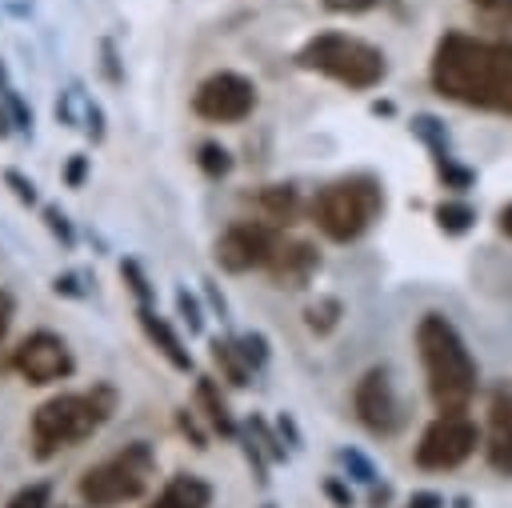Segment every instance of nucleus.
<instances>
[{"mask_svg":"<svg viewBox=\"0 0 512 508\" xmlns=\"http://www.w3.org/2000/svg\"><path fill=\"white\" fill-rule=\"evenodd\" d=\"M156 476V452L148 440H132L120 452L104 456L100 464L84 468L76 480V492L88 508H120L148 492Z\"/></svg>","mask_w":512,"mask_h":508,"instance_id":"6","label":"nucleus"},{"mask_svg":"<svg viewBox=\"0 0 512 508\" xmlns=\"http://www.w3.org/2000/svg\"><path fill=\"white\" fill-rule=\"evenodd\" d=\"M416 352L428 380V396L440 416H464L476 396V360L456 332V324L440 312H424L416 324Z\"/></svg>","mask_w":512,"mask_h":508,"instance_id":"3","label":"nucleus"},{"mask_svg":"<svg viewBox=\"0 0 512 508\" xmlns=\"http://www.w3.org/2000/svg\"><path fill=\"white\" fill-rule=\"evenodd\" d=\"M324 492H328V496H332L340 508H352V492H348L340 480H324Z\"/></svg>","mask_w":512,"mask_h":508,"instance_id":"36","label":"nucleus"},{"mask_svg":"<svg viewBox=\"0 0 512 508\" xmlns=\"http://www.w3.org/2000/svg\"><path fill=\"white\" fill-rule=\"evenodd\" d=\"M196 412L204 416V424H208L216 436H224V440L240 436V428H236V420H232V408H228V400L220 396V384H216L212 376H196Z\"/></svg>","mask_w":512,"mask_h":508,"instance_id":"16","label":"nucleus"},{"mask_svg":"<svg viewBox=\"0 0 512 508\" xmlns=\"http://www.w3.org/2000/svg\"><path fill=\"white\" fill-rule=\"evenodd\" d=\"M84 112H88V136L104 140V112H100V104H84Z\"/></svg>","mask_w":512,"mask_h":508,"instance_id":"35","label":"nucleus"},{"mask_svg":"<svg viewBox=\"0 0 512 508\" xmlns=\"http://www.w3.org/2000/svg\"><path fill=\"white\" fill-rule=\"evenodd\" d=\"M256 204H260V216L268 224H276V228L280 224H292L300 216V196H296L292 184H264L256 192Z\"/></svg>","mask_w":512,"mask_h":508,"instance_id":"17","label":"nucleus"},{"mask_svg":"<svg viewBox=\"0 0 512 508\" xmlns=\"http://www.w3.org/2000/svg\"><path fill=\"white\" fill-rule=\"evenodd\" d=\"M388 496H392L388 488H380V492H372V508H384V504H388Z\"/></svg>","mask_w":512,"mask_h":508,"instance_id":"40","label":"nucleus"},{"mask_svg":"<svg viewBox=\"0 0 512 508\" xmlns=\"http://www.w3.org/2000/svg\"><path fill=\"white\" fill-rule=\"evenodd\" d=\"M316 268H320V252L308 240L280 236V244H276V252H272V260H268L264 272L272 276L276 288H304L316 276Z\"/></svg>","mask_w":512,"mask_h":508,"instance_id":"13","label":"nucleus"},{"mask_svg":"<svg viewBox=\"0 0 512 508\" xmlns=\"http://www.w3.org/2000/svg\"><path fill=\"white\" fill-rule=\"evenodd\" d=\"M480 444V432L468 416H436L416 440V464L428 472H448L464 464Z\"/></svg>","mask_w":512,"mask_h":508,"instance_id":"10","label":"nucleus"},{"mask_svg":"<svg viewBox=\"0 0 512 508\" xmlns=\"http://www.w3.org/2000/svg\"><path fill=\"white\" fill-rule=\"evenodd\" d=\"M476 12H484L488 20H508L512 24V0H472Z\"/></svg>","mask_w":512,"mask_h":508,"instance_id":"32","label":"nucleus"},{"mask_svg":"<svg viewBox=\"0 0 512 508\" xmlns=\"http://www.w3.org/2000/svg\"><path fill=\"white\" fill-rule=\"evenodd\" d=\"M352 412L356 420L372 432V436H396L404 428V404L396 396V384H392V372L380 364V368H368L356 388H352Z\"/></svg>","mask_w":512,"mask_h":508,"instance_id":"11","label":"nucleus"},{"mask_svg":"<svg viewBox=\"0 0 512 508\" xmlns=\"http://www.w3.org/2000/svg\"><path fill=\"white\" fill-rule=\"evenodd\" d=\"M12 316H16V296L8 288H0V344H4V336L12 328Z\"/></svg>","mask_w":512,"mask_h":508,"instance_id":"33","label":"nucleus"},{"mask_svg":"<svg viewBox=\"0 0 512 508\" xmlns=\"http://www.w3.org/2000/svg\"><path fill=\"white\" fill-rule=\"evenodd\" d=\"M4 508H52V484L32 480V484L16 488V492L8 496V504H4Z\"/></svg>","mask_w":512,"mask_h":508,"instance_id":"22","label":"nucleus"},{"mask_svg":"<svg viewBox=\"0 0 512 508\" xmlns=\"http://www.w3.org/2000/svg\"><path fill=\"white\" fill-rule=\"evenodd\" d=\"M52 292H56V296H76V300L84 296V288H80V276H76V272L56 276V280H52Z\"/></svg>","mask_w":512,"mask_h":508,"instance_id":"34","label":"nucleus"},{"mask_svg":"<svg viewBox=\"0 0 512 508\" xmlns=\"http://www.w3.org/2000/svg\"><path fill=\"white\" fill-rule=\"evenodd\" d=\"M120 396L112 384H92L80 392H56L48 400H40L28 416V444L36 460H52L84 440H92L116 412Z\"/></svg>","mask_w":512,"mask_h":508,"instance_id":"2","label":"nucleus"},{"mask_svg":"<svg viewBox=\"0 0 512 508\" xmlns=\"http://www.w3.org/2000/svg\"><path fill=\"white\" fill-rule=\"evenodd\" d=\"M196 168H200L208 180H220V176H228V172H232V156H228V148H224V144L204 140V144L196 148Z\"/></svg>","mask_w":512,"mask_h":508,"instance_id":"20","label":"nucleus"},{"mask_svg":"<svg viewBox=\"0 0 512 508\" xmlns=\"http://www.w3.org/2000/svg\"><path fill=\"white\" fill-rule=\"evenodd\" d=\"M88 168H92V160H88L84 152H72L68 164H64V184H68V188H80V184L88 180Z\"/></svg>","mask_w":512,"mask_h":508,"instance_id":"30","label":"nucleus"},{"mask_svg":"<svg viewBox=\"0 0 512 508\" xmlns=\"http://www.w3.org/2000/svg\"><path fill=\"white\" fill-rule=\"evenodd\" d=\"M8 368L32 388H48V384H60V380H68L76 372V356H72V348H68V340L60 332L36 328L12 348Z\"/></svg>","mask_w":512,"mask_h":508,"instance_id":"7","label":"nucleus"},{"mask_svg":"<svg viewBox=\"0 0 512 508\" xmlns=\"http://www.w3.org/2000/svg\"><path fill=\"white\" fill-rule=\"evenodd\" d=\"M432 88L464 108L512 112V44H492L464 32L440 36L432 52Z\"/></svg>","mask_w":512,"mask_h":508,"instance_id":"1","label":"nucleus"},{"mask_svg":"<svg viewBox=\"0 0 512 508\" xmlns=\"http://www.w3.org/2000/svg\"><path fill=\"white\" fill-rule=\"evenodd\" d=\"M148 508H212V484L192 472H176L148 500Z\"/></svg>","mask_w":512,"mask_h":508,"instance_id":"15","label":"nucleus"},{"mask_svg":"<svg viewBox=\"0 0 512 508\" xmlns=\"http://www.w3.org/2000/svg\"><path fill=\"white\" fill-rule=\"evenodd\" d=\"M280 244V228L268 220H232L220 236H216V264L232 276H244L252 268H268L272 252Z\"/></svg>","mask_w":512,"mask_h":508,"instance_id":"9","label":"nucleus"},{"mask_svg":"<svg viewBox=\"0 0 512 508\" xmlns=\"http://www.w3.org/2000/svg\"><path fill=\"white\" fill-rule=\"evenodd\" d=\"M176 428H180L184 436H192V448H208V432L196 424V412L180 408V412H176Z\"/></svg>","mask_w":512,"mask_h":508,"instance_id":"31","label":"nucleus"},{"mask_svg":"<svg viewBox=\"0 0 512 508\" xmlns=\"http://www.w3.org/2000/svg\"><path fill=\"white\" fill-rule=\"evenodd\" d=\"M296 68L328 76L352 92H368L388 76L384 52L360 36H348V32H320V36L304 40L296 52Z\"/></svg>","mask_w":512,"mask_h":508,"instance_id":"5","label":"nucleus"},{"mask_svg":"<svg viewBox=\"0 0 512 508\" xmlns=\"http://www.w3.org/2000/svg\"><path fill=\"white\" fill-rule=\"evenodd\" d=\"M392 0H320L324 12H336V16H364V12H376Z\"/></svg>","mask_w":512,"mask_h":508,"instance_id":"27","label":"nucleus"},{"mask_svg":"<svg viewBox=\"0 0 512 508\" xmlns=\"http://www.w3.org/2000/svg\"><path fill=\"white\" fill-rule=\"evenodd\" d=\"M500 232H504V236H512V204L500 212Z\"/></svg>","mask_w":512,"mask_h":508,"instance_id":"39","label":"nucleus"},{"mask_svg":"<svg viewBox=\"0 0 512 508\" xmlns=\"http://www.w3.org/2000/svg\"><path fill=\"white\" fill-rule=\"evenodd\" d=\"M4 184L12 188V196H16L20 204H40V192H36V184H32L24 172H16V168H4Z\"/></svg>","mask_w":512,"mask_h":508,"instance_id":"28","label":"nucleus"},{"mask_svg":"<svg viewBox=\"0 0 512 508\" xmlns=\"http://www.w3.org/2000/svg\"><path fill=\"white\" fill-rule=\"evenodd\" d=\"M264 508H276V504H264Z\"/></svg>","mask_w":512,"mask_h":508,"instance_id":"41","label":"nucleus"},{"mask_svg":"<svg viewBox=\"0 0 512 508\" xmlns=\"http://www.w3.org/2000/svg\"><path fill=\"white\" fill-rule=\"evenodd\" d=\"M100 52H104V72H108V80H112V84H120V72H116V48L104 40V44H100Z\"/></svg>","mask_w":512,"mask_h":508,"instance_id":"37","label":"nucleus"},{"mask_svg":"<svg viewBox=\"0 0 512 508\" xmlns=\"http://www.w3.org/2000/svg\"><path fill=\"white\" fill-rule=\"evenodd\" d=\"M40 216H44V228H48L64 248H76V228H72V220H68V212H64V208L44 204V208H40Z\"/></svg>","mask_w":512,"mask_h":508,"instance_id":"24","label":"nucleus"},{"mask_svg":"<svg viewBox=\"0 0 512 508\" xmlns=\"http://www.w3.org/2000/svg\"><path fill=\"white\" fill-rule=\"evenodd\" d=\"M120 276H124L128 292L136 296V304H152L156 300V288H152V280L144 276V268L136 260H120Z\"/></svg>","mask_w":512,"mask_h":508,"instance_id":"23","label":"nucleus"},{"mask_svg":"<svg viewBox=\"0 0 512 508\" xmlns=\"http://www.w3.org/2000/svg\"><path fill=\"white\" fill-rule=\"evenodd\" d=\"M340 460H344V468H352V476H356L360 484H376V468H372L356 448H344V452H340Z\"/></svg>","mask_w":512,"mask_h":508,"instance_id":"29","label":"nucleus"},{"mask_svg":"<svg viewBox=\"0 0 512 508\" xmlns=\"http://www.w3.org/2000/svg\"><path fill=\"white\" fill-rule=\"evenodd\" d=\"M176 312L188 324V332H204V308L188 288H176Z\"/></svg>","mask_w":512,"mask_h":508,"instance_id":"25","label":"nucleus"},{"mask_svg":"<svg viewBox=\"0 0 512 508\" xmlns=\"http://www.w3.org/2000/svg\"><path fill=\"white\" fill-rule=\"evenodd\" d=\"M208 352H212V364L220 368V380H228L232 388H244L248 380H252V364L244 360V352H240V344L236 340H212L208 344Z\"/></svg>","mask_w":512,"mask_h":508,"instance_id":"18","label":"nucleus"},{"mask_svg":"<svg viewBox=\"0 0 512 508\" xmlns=\"http://www.w3.org/2000/svg\"><path fill=\"white\" fill-rule=\"evenodd\" d=\"M476 220V212L468 208V204H456V200H448V204H440L436 208V224L448 232V236H460V232H468V224Z\"/></svg>","mask_w":512,"mask_h":508,"instance_id":"21","label":"nucleus"},{"mask_svg":"<svg viewBox=\"0 0 512 508\" xmlns=\"http://www.w3.org/2000/svg\"><path fill=\"white\" fill-rule=\"evenodd\" d=\"M136 324H140V332L148 336V344H152L176 372H192V352H188L184 336H180L152 304H136Z\"/></svg>","mask_w":512,"mask_h":508,"instance_id":"14","label":"nucleus"},{"mask_svg":"<svg viewBox=\"0 0 512 508\" xmlns=\"http://www.w3.org/2000/svg\"><path fill=\"white\" fill-rule=\"evenodd\" d=\"M484 456L496 472L512 476V384H500L488 396V436H484Z\"/></svg>","mask_w":512,"mask_h":508,"instance_id":"12","label":"nucleus"},{"mask_svg":"<svg viewBox=\"0 0 512 508\" xmlns=\"http://www.w3.org/2000/svg\"><path fill=\"white\" fill-rule=\"evenodd\" d=\"M384 212V188L376 176L356 172L324 184L312 200V224L332 240V244H352L360 240Z\"/></svg>","mask_w":512,"mask_h":508,"instance_id":"4","label":"nucleus"},{"mask_svg":"<svg viewBox=\"0 0 512 508\" xmlns=\"http://www.w3.org/2000/svg\"><path fill=\"white\" fill-rule=\"evenodd\" d=\"M236 344H240L244 360L252 364V372H260V368L268 364V340H264L260 332H244V336H236Z\"/></svg>","mask_w":512,"mask_h":508,"instance_id":"26","label":"nucleus"},{"mask_svg":"<svg viewBox=\"0 0 512 508\" xmlns=\"http://www.w3.org/2000/svg\"><path fill=\"white\" fill-rule=\"evenodd\" d=\"M256 108V84L244 72L220 68L192 88V112L208 124H240Z\"/></svg>","mask_w":512,"mask_h":508,"instance_id":"8","label":"nucleus"},{"mask_svg":"<svg viewBox=\"0 0 512 508\" xmlns=\"http://www.w3.org/2000/svg\"><path fill=\"white\" fill-rule=\"evenodd\" d=\"M340 316H344V304H340L336 296H316V300L304 308V324H308V332H316V336L336 332Z\"/></svg>","mask_w":512,"mask_h":508,"instance_id":"19","label":"nucleus"},{"mask_svg":"<svg viewBox=\"0 0 512 508\" xmlns=\"http://www.w3.org/2000/svg\"><path fill=\"white\" fill-rule=\"evenodd\" d=\"M408 508H444V500H440L436 492H416V496L408 500Z\"/></svg>","mask_w":512,"mask_h":508,"instance_id":"38","label":"nucleus"}]
</instances>
